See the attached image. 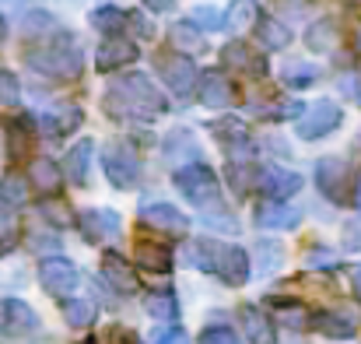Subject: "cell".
Returning <instances> with one entry per match:
<instances>
[{"label":"cell","instance_id":"cell-1","mask_svg":"<svg viewBox=\"0 0 361 344\" xmlns=\"http://www.w3.org/2000/svg\"><path fill=\"white\" fill-rule=\"evenodd\" d=\"M102 106L113 119H154L169 109V99L151 85L147 74H123L116 85H109Z\"/></svg>","mask_w":361,"mask_h":344},{"label":"cell","instance_id":"cell-2","mask_svg":"<svg viewBox=\"0 0 361 344\" xmlns=\"http://www.w3.org/2000/svg\"><path fill=\"white\" fill-rule=\"evenodd\" d=\"M186 263L200 267L207 274H218L225 285L239 288L249 281V253L242 246H228V242H214V239H200L186 246Z\"/></svg>","mask_w":361,"mask_h":344},{"label":"cell","instance_id":"cell-3","mask_svg":"<svg viewBox=\"0 0 361 344\" xmlns=\"http://www.w3.org/2000/svg\"><path fill=\"white\" fill-rule=\"evenodd\" d=\"M28 64L39 74H49V78H78L81 67H85V57H81V49L71 35H56L53 42L28 49Z\"/></svg>","mask_w":361,"mask_h":344},{"label":"cell","instance_id":"cell-4","mask_svg":"<svg viewBox=\"0 0 361 344\" xmlns=\"http://www.w3.org/2000/svg\"><path fill=\"white\" fill-rule=\"evenodd\" d=\"M172 183H176V190H179L186 201H193L197 208L218 201V172H214L207 162L179 165V169L172 172Z\"/></svg>","mask_w":361,"mask_h":344},{"label":"cell","instance_id":"cell-5","mask_svg":"<svg viewBox=\"0 0 361 344\" xmlns=\"http://www.w3.org/2000/svg\"><path fill=\"white\" fill-rule=\"evenodd\" d=\"M102 169H106V176H109V183H113L116 190H133L137 179H140V162H137L133 148L123 144V141L106 144V151H102Z\"/></svg>","mask_w":361,"mask_h":344},{"label":"cell","instance_id":"cell-6","mask_svg":"<svg viewBox=\"0 0 361 344\" xmlns=\"http://www.w3.org/2000/svg\"><path fill=\"white\" fill-rule=\"evenodd\" d=\"M341 119H344V113H341V106L334 99H319L316 106H309L305 113L298 116V126L295 130H298L302 141H319V137L334 134L341 126Z\"/></svg>","mask_w":361,"mask_h":344},{"label":"cell","instance_id":"cell-7","mask_svg":"<svg viewBox=\"0 0 361 344\" xmlns=\"http://www.w3.org/2000/svg\"><path fill=\"white\" fill-rule=\"evenodd\" d=\"M39 281H42V288H46L49 295L67 299V295L81 285V274H78V267H74L71 260H63V256H49V260L39 263Z\"/></svg>","mask_w":361,"mask_h":344},{"label":"cell","instance_id":"cell-8","mask_svg":"<svg viewBox=\"0 0 361 344\" xmlns=\"http://www.w3.org/2000/svg\"><path fill=\"white\" fill-rule=\"evenodd\" d=\"M158 74H161V81H165L176 95H190V92L200 85L193 60H186V57H179V53H161V57H158Z\"/></svg>","mask_w":361,"mask_h":344},{"label":"cell","instance_id":"cell-9","mask_svg":"<svg viewBox=\"0 0 361 344\" xmlns=\"http://www.w3.org/2000/svg\"><path fill=\"white\" fill-rule=\"evenodd\" d=\"M316 186H319V194L326 201L344 204V186H348V165H344V158H337V155L319 158L316 162Z\"/></svg>","mask_w":361,"mask_h":344},{"label":"cell","instance_id":"cell-10","mask_svg":"<svg viewBox=\"0 0 361 344\" xmlns=\"http://www.w3.org/2000/svg\"><path fill=\"white\" fill-rule=\"evenodd\" d=\"M78 225H81V235L88 242H109L123 232V222L116 211L109 208H92V211H81L78 215Z\"/></svg>","mask_w":361,"mask_h":344},{"label":"cell","instance_id":"cell-11","mask_svg":"<svg viewBox=\"0 0 361 344\" xmlns=\"http://www.w3.org/2000/svg\"><path fill=\"white\" fill-rule=\"evenodd\" d=\"M0 327H4L7 338H28V334H35L39 316H35V309L28 302L7 299V302H0Z\"/></svg>","mask_w":361,"mask_h":344},{"label":"cell","instance_id":"cell-12","mask_svg":"<svg viewBox=\"0 0 361 344\" xmlns=\"http://www.w3.org/2000/svg\"><path fill=\"white\" fill-rule=\"evenodd\" d=\"M140 222L158 232H169V235H186V229H190V218H186L176 204H165V201H158V204H140Z\"/></svg>","mask_w":361,"mask_h":344},{"label":"cell","instance_id":"cell-13","mask_svg":"<svg viewBox=\"0 0 361 344\" xmlns=\"http://www.w3.org/2000/svg\"><path fill=\"white\" fill-rule=\"evenodd\" d=\"M256 225L259 229H298L302 225V208L270 197L256 208Z\"/></svg>","mask_w":361,"mask_h":344},{"label":"cell","instance_id":"cell-14","mask_svg":"<svg viewBox=\"0 0 361 344\" xmlns=\"http://www.w3.org/2000/svg\"><path fill=\"white\" fill-rule=\"evenodd\" d=\"M197 95H200V102L207 109H228L235 102V88H232V81L221 71H207L200 78V85H197Z\"/></svg>","mask_w":361,"mask_h":344},{"label":"cell","instance_id":"cell-15","mask_svg":"<svg viewBox=\"0 0 361 344\" xmlns=\"http://www.w3.org/2000/svg\"><path fill=\"white\" fill-rule=\"evenodd\" d=\"M137 60V46L123 35H109L99 49H95V67L99 71H116V67H126Z\"/></svg>","mask_w":361,"mask_h":344},{"label":"cell","instance_id":"cell-16","mask_svg":"<svg viewBox=\"0 0 361 344\" xmlns=\"http://www.w3.org/2000/svg\"><path fill=\"white\" fill-rule=\"evenodd\" d=\"M102 278L109 281V288H116L120 295H133L137 288H140V281H137V271L123 260L120 253H106L102 256Z\"/></svg>","mask_w":361,"mask_h":344},{"label":"cell","instance_id":"cell-17","mask_svg":"<svg viewBox=\"0 0 361 344\" xmlns=\"http://www.w3.org/2000/svg\"><path fill=\"white\" fill-rule=\"evenodd\" d=\"M312 327H316L323 338L348 341V338H355V331H358V320H355V313L330 309V313H316V316H312Z\"/></svg>","mask_w":361,"mask_h":344},{"label":"cell","instance_id":"cell-18","mask_svg":"<svg viewBox=\"0 0 361 344\" xmlns=\"http://www.w3.org/2000/svg\"><path fill=\"white\" fill-rule=\"evenodd\" d=\"M259 190L274 201H288L291 194L302 190V176L298 172H288V169H267L259 176Z\"/></svg>","mask_w":361,"mask_h":344},{"label":"cell","instance_id":"cell-19","mask_svg":"<svg viewBox=\"0 0 361 344\" xmlns=\"http://www.w3.org/2000/svg\"><path fill=\"white\" fill-rule=\"evenodd\" d=\"M239 327L252 344H274V324L259 306H242L239 309Z\"/></svg>","mask_w":361,"mask_h":344},{"label":"cell","instance_id":"cell-20","mask_svg":"<svg viewBox=\"0 0 361 344\" xmlns=\"http://www.w3.org/2000/svg\"><path fill=\"white\" fill-rule=\"evenodd\" d=\"M92 155H95V144H92V141H78V144L67 151V158H63V172H67V179H71L74 186H85V183H88Z\"/></svg>","mask_w":361,"mask_h":344},{"label":"cell","instance_id":"cell-21","mask_svg":"<svg viewBox=\"0 0 361 344\" xmlns=\"http://www.w3.org/2000/svg\"><path fill=\"white\" fill-rule=\"evenodd\" d=\"M221 57H225V64L235 67V71H245V74H267V60H263L252 46H245V42H228V46L221 49Z\"/></svg>","mask_w":361,"mask_h":344},{"label":"cell","instance_id":"cell-22","mask_svg":"<svg viewBox=\"0 0 361 344\" xmlns=\"http://www.w3.org/2000/svg\"><path fill=\"white\" fill-rule=\"evenodd\" d=\"M133 256H137V263H140L147 274H169V271H172V253H169L161 242L140 239L137 249H133Z\"/></svg>","mask_w":361,"mask_h":344},{"label":"cell","instance_id":"cell-23","mask_svg":"<svg viewBox=\"0 0 361 344\" xmlns=\"http://www.w3.org/2000/svg\"><path fill=\"white\" fill-rule=\"evenodd\" d=\"M211 134H214L218 144H225V148H232V151H245V148H249V126H245L242 119H235V116L218 119V123L211 126Z\"/></svg>","mask_w":361,"mask_h":344},{"label":"cell","instance_id":"cell-24","mask_svg":"<svg viewBox=\"0 0 361 344\" xmlns=\"http://www.w3.org/2000/svg\"><path fill=\"white\" fill-rule=\"evenodd\" d=\"M63 169L53 162V158H35L32 162V183H35V190H42V194H56L60 186H63Z\"/></svg>","mask_w":361,"mask_h":344},{"label":"cell","instance_id":"cell-25","mask_svg":"<svg viewBox=\"0 0 361 344\" xmlns=\"http://www.w3.org/2000/svg\"><path fill=\"white\" fill-rule=\"evenodd\" d=\"M337 21L334 18H319L316 25H309V32H305V46L312 49V53H330L334 46H337Z\"/></svg>","mask_w":361,"mask_h":344},{"label":"cell","instance_id":"cell-26","mask_svg":"<svg viewBox=\"0 0 361 344\" xmlns=\"http://www.w3.org/2000/svg\"><path fill=\"white\" fill-rule=\"evenodd\" d=\"M81 123H85V116H81L78 106H67V109H56V113L42 116V126H46V134H53V137H67V134H74Z\"/></svg>","mask_w":361,"mask_h":344},{"label":"cell","instance_id":"cell-27","mask_svg":"<svg viewBox=\"0 0 361 344\" xmlns=\"http://www.w3.org/2000/svg\"><path fill=\"white\" fill-rule=\"evenodd\" d=\"M256 35L267 49H288L291 46V32L277 18H256Z\"/></svg>","mask_w":361,"mask_h":344},{"label":"cell","instance_id":"cell-28","mask_svg":"<svg viewBox=\"0 0 361 344\" xmlns=\"http://www.w3.org/2000/svg\"><path fill=\"white\" fill-rule=\"evenodd\" d=\"M144 309H147V316H154V320H176V316H179V302H176L172 292H147Z\"/></svg>","mask_w":361,"mask_h":344},{"label":"cell","instance_id":"cell-29","mask_svg":"<svg viewBox=\"0 0 361 344\" xmlns=\"http://www.w3.org/2000/svg\"><path fill=\"white\" fill-rule=\"evenodd\" d=\"M228 186L245 197L252 186H259V172H256V165H249V162H228Z\"/></svg>","mask_w":361,"mask_h":344},{"label":"cell","instance_id":"cell-30","mask_svg":"<svg viewBox=\"0 0 361 344\" xmlns=\"http://www.w3.org/2000/svg\"><path fill=\"white\" fill-rule=\"evenodd\" d=\"M95 302H88V299H67L63 302V320L71 324V327H92L95 324Z\"/></svg>","mask_w":361,"mask_h":344},{"label":"cell","instance_id":"cell-31","mask_svg":"<svg viewBox=\"0 0 361 344\" xmlns=\"http://www.w3.org/2000/svg\"><path fill=\"white\" fill-rule=\"evenodd\" d=\"M172 42H176V46H186V49H204V46H207V42H204V32H200L197 21H176V28H172Z\"/></svg>","mask_w":361,"mask_h":344},{"label":"cell","instance_id":"cell-32","mask_svg":"<svg viewBox=\"0 0 361 344\" xmlns=\"http://www.w3.org/2000/svg\"><path fill=\"white\" fill-rule=\"evenodd\" d=\"M126 18L130 14H123L120 7H99V11H92V25L99 28V32H109V35H116L123 25H126Z\"/></svg>","mask_w":361,"mask_h":344},{"label":"cell","instance_id":"cell-33","mask_svg":"<svg viewBox=\"0 0 361 344\" xmlns=\"http://www.w3.org/2000/svg\"><path fill=\"white\" fill-rule=\"evenodd\" d=\"M28 201V186L18 176H4L0 179V204L4 208H21Z\"/></svg>","mask_w":361,"mask_h":344},{"label":"cell","instance_id":"cell-34","mask_svg":"<svg viewBox=\"0 0 361 344\" xmlns=\"http://www.w3.org/2000/svg\"><path fill=\"white\" fill-rule=\"evenodd\" d=\"M256 0H235L232 4V11H228V25L235 28V32H245L249 25H256Z\"/></svg>","mask_w":361,"mask_h":344},{"label":"cell","instance_id":"cell-35","mask_svg":"<svg viewBox=\"0 0 361 344\" xmlns=\"http://www.w3.org/2000/svg\"><path fill=\"white\" fill-rule=\"evenodd\" d=\"M316 81V67L312 64H288L284 67V85L288 88H309Z\"/></svg>","mask_w":361,"mask_h":344},{"label":"cell","instance_id":"cell-36","mask_svg":"<svg viewBox=\"0 0 361 344\" xmlns=\"http://www.w3.org/2000/svg\"><path fill=\"white\" fill-rule=\"evenodd\" d=\"M7 141H11V158H25L32 134H28V126H25L21 119H11V126H7Z\"/></svg>","mask_w":361,"mask_h":344},{"label":"cell","instance_id":"cell-37","mask_svg":"<svg viewBox=\"0 0 361 344\" xmlns=\"http://www.w3.org/2000/svg\"><path fill=\"white\" fill-rule=\"evenodd\" d=\"M18 99H21V81H18V74L7 71V67H0V106H14Z\"/></svg>","mask_w":361,"mask_h":344},{"label":"cell","instance_id":"cell-38","mask_svg":"<svg viewBox=\"0 0 361 344\" xmlns=\"http://www.w3.org/2000/svg\"><path fill=\"white\" fill-rule=\"evenodd\" d=\"M39 211H42V218L53 225V229H67L71 225V211L63 208V204H53V201H42L39 204Z\"/></svg>","mask_w":361,"mask_h":344},{"label":"cell","instance_id":"cell-39","mask_svg":"<svg viewBox=\"0 0 361 344\" xmlns=\"http://www.w3.org/2000/svg\"><path fill=\"white\" fill-rule=\"evenodd\" d=\"M193 21H197L204 32H218V28L225 25V14H221V11H214V7H197Z\"/></svg>","mask_w":361,"mask_h":344},{"label":"cell","instance_id":"cell-40","mask_svg":"<svg viewBox=\"0 0 361 344\" xmlns=\"http://www.w3.org/2000/svg\"><path fill=\"white\" fill-rule=\"evenodd\" d=\"M200 344H242V341L232 334V327H207L200 334Z\"/></svg>","mask_w":361,"mask_h":344},{"label":"cell","instance_id":"cell-41","mask_svg":"<svg viewBox=\"0 0 361 344\" xmlns=\"http://www.w3.org/2000/svg\"><path fill=\"white\" fill-rule=\"evenodd\" d=\"M14 239H18V222L7 211H0V249H11Z\"/></svg>","mask_w":361,"mask_h":344},{"label":"cell","instance_id":"cell-42","mask_svg":"<svg viewBox=\"0 0 361 344\" xmlns=\"http://www.w3.org/2000/svg\"><path fill=\"white\" fill-rule=\"evenodd\" d=\"M151 344H190V334L183 327H169V331H158Z\"/></svg>","mask_w":361,"mask_h":344},{"label":"cell","instance_id":"cell-43","mask_svg":"<svg viewBox=\"0 0 361 344\" xmlns=\"http://www.w3.org/2000/svg\"><path fill=\"white\" fill-rule=\"evenodd\" d=\"M106 344H144L133 331H126V327H113L109 334H106Z\"/></svg>","mask_w":361,"mask_h":344},{"label":"cell","instance_id":"cell-44","mask_svg":"<svg viewBox=\"0 0 361 344\" xmlns=\"http://www.w3.org/2000/svg\"><path fill=\"white\" fill-rule=\"evenodd\" d=\"M126 25H133V28H137V35H140V39H151V35H154V28H151V21H147V18H144V14H140V11H133V14H130V18H126Z\"/></svg>","mask_w":361,"mask_h":344},{"label":"cell","instance_id":"cell-45","mask_svg":"<svg viewBox=\"0 0 361 344\" xmlns=\"http://www.w3.org/2000/svg\"><path fill=\"white\" fill-rule=\"evenodd\" d=\"M316 263L326 267V263H334V256H330L326 249H312V253H309V267H316Z\"/></svg>","mask_w":361,"mask_h":344},{"label":"cell","instance_id":"cell-46","mask_svg":"<svg viewBox=\"0 0 361 344\" xmlns=\"http://www.w3.org/2000/svg\"><path fill=\"white\" fill-rule=\"evenodd\" d=\"M151 11H172V0H144Z\"/></svg>","mask_w":361,"mask_h":344},{"label":"cell","instance_id":"cell-47","mask_svg":"<svg viewBox=\"0 0 361 344\" xmlns=\"http://www.w3.org/2000/svg\"><path fill=\"white\" fill-rule=\"evenodd\" d=\"M351 285H355V292H358V299H361V263L351 267Z\"/></svg>","mask_w":361,"mask_h":344},{"label":"cell","instance_id":"cell-48","mask_svg":"<svg viewBox=\"0 0 361 344\" xmlns=\"http://www.w3.org/2000/svg\"><path fill=\"white\" fill-rule=\"evenodd\" d=\"M351 204L361 211V172H358V179H355V197H351Z\"/></svg>","mask_w":361,"mask_h":344},{"label":"cell","instance_id":"cell-49","mask_svg":"<svg viewBox=\"0 0 361 344\" xmlns=\"http://www.w3.org/2000/svg\"><path fill=\"white\" fill-rule=\"evenodd\" d=\"M358 102H361V81H358Z\"/></svg>","mask_w":361,"mask_h":344}]
</instances>
